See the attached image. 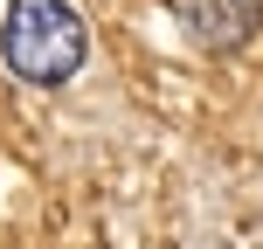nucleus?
I'll use <instances>...</instances> for the list:
<instances>
[{
  "instance_id": "nucleus-1",
  "label": "nucleus",
  "mask_w": 263,
  "mask_h": 249,
  "mask_svg": "<svg viewBox=\"0 0 263 249\" xmlns=\"http://www.w3.org/2000/svg\"><path fill=\"white\" fill-rule=\"evenodd\" d=\"M0 55L21 83H63L83 63V14L69 0H14L0 28Z\"/></svg>"
},
{
  "instance_id": "nucleus-2",
  "label": "nucleus",
  "mask_w": 263,
  "mask_h": 249,
  "mask_svg": "<svg viewBox=\"0 0 263 249\" xmlns=\"http://www.w3.org/2000/svg\"><path fill=\"white\" fill-rule=\"evenodd\" d=\"M173 14H180V28L201 42V49H242V42L256 35L263 21V0H173Z\"/></svg>"
}]
</instances>
